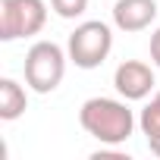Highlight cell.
Masks as SVG:
<instances>
[{"label":"cell","mask_w":160,"mask_h":160,"mask_svg":"<svg viewBox=\"0 0 160 160\" xmlns=\"http://www.w3.org/2000/svg\"><path fill=\"white\" fill-rule=\"evenodd\" d=\"M157 0H116L113 3V25L126 35L144 32L157 19Z\"/></svg>","instance_id":"6"},{"label":"cell","mask_w":160,"mask_h":160,"mask_svg":"<svg viewBox=\"0 0 160 160\" xmlns=\"http://www.w3.org/2000/svg\"><path fill=\"white\" fill-rule=\"evenodd\" d=\"M78 122L94 141L110 148L126 144L135 132V113L129 110L126 98H88L78 110Z\"/></svg>","instance_id":"1"},{"label":"cell","mask_w":160,"mask_h":160,"mask_svg":"<svg viewBox=\"0 0 160 160\" xmlns=\"http://www.w3.org/2000/svg\"><path fill=\"white\" fill-rule=\"evenodd\" d=\"M138 126L144 132V138H160V88L151 94V101L144 104L141 116H138Z\"/></svg>","instance_id":"8"},{"label":"cell","mask_w":160,"mask_h":160,"mask_svg":"<svg viewBox=\"0 0 160 160\" xmlns=\"http://www.w3.org/2000/svg\"><path fill=\"white\" fill-rule=\"evenodd\" d=\"M47 25V0H0V41L32 38Z\"/></svg>","instance_id":"4"},{"label":"cell","mask_w":160,"mask_h":160,"mask_svg":"<svg viewBox=\"0 0 160 160\" xmlns=\"http://www.w3.org/2000/svg\"><path fill=\"white\" fill-rule=\"evenodd\" d=\"M66 60L69 53L57 44V41H35L25 53V66H22V75H25V85L35 91V94H50L60 88L63 75H66Z\"/></svg>","instance_id":"2"},{"label":"cell","mask_w":160,"mask_h":160,"mask_svg":"<svg viewBox=\"0 0 160 160\" xmlns=\"http://www.w3.org/2000/svg\"><path fill=\"white\" fill-rule=\"evenodd\" d=\"M151 63L160 69V25L151 32Z\"/></svg>","instance_id":"10"},{"label":"cell","mask_w":160,"mask_h":160,"mask_svg":"<svg viewBox=\"0 0 160 160\" xmlns=\"http://www.w3.org/2000/svg\"><path fill=\"white\" fill-rule=\"evenodd\" d=\"M28 85H19L16 78H0V119L13 122L28 110Z\"/></svg>","instance_id":"7"},{"label":"cell","mask_w":160,"mask_h":160,"mask_svg":"<svg viewBox=\"0 0 160 160\" xmlns=\"http://www.w3.org/2000/svg\"><path fill=\"white\" fill-rule=\"evenodd\" d=\"M154 85H157L154 69L144 60H122L113 72V88L126 101H144L154 91Z\"/></svg>","instance_id":"5"},{"label":"cell","mask_w":160,"mask_h":160,"mask_svg":"<svg viewBox=\"0 0 160 160\" xmlns=\"http://www.w3.org/2000/svg\"><path fill=\"white\" fill-rule=\"evenodd\" d=\"M50 10L60 19H78V16H85L88 0H50Z\"/></svg>","instance_id":"9"},{"label":"cell","mask_w":160,"mask_h":160,"mask_svg":"<svg viewBox=\"0 0 160 160\" xmlns=\"http://www.w3.org/2000/svg\"><path fill=\"white\" fill-rule=\"evenodd\" d=\"M113 50V28L101 19H88L82 25H75V32L66 41V53L69 63H75L78 69H98L104 66V60Z\"/></svg>","instance_id":"3"},{"label":"cell","mask_w":160,"mask_h":160,"mask_svg":"<svg viewBox=\"0 0 160 160\" xmlns=\"http://www.w3.org/2000/svg\"><path fill=\"white\" fill-rule=\"evenodd\" d=\"M148 148H151L154 157H160V138H148Z\"/></svg>","instance_id":"11"}]
</instances>
